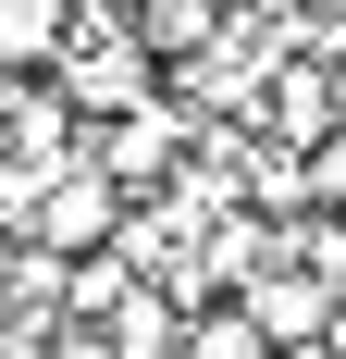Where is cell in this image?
Segmentation results:
<instances>
[{"label":"cell","mask_w":346,"mask_h":359,"mask_svg":"<svg viewBox=\"0 0 346 359\" xmlns=\"http://www.w3.org/2000/svg\"><path fill=\"white\" fill-rule=\"evenodd\" d=\"M37 359H124V347H111V334H87V323H62V334H50Z\"/></svg>","instance_id":"5"},{"label":"cell","mask_w":346,"mask_h":359,"mask_svg":"<svg viewBox=\"0 0 346 359\" xmlns=\"http://www.w3.org/2000/svg\"><path fill=\"white\" fill-rule=\"evenodd\" d=\"M247 111H260L272 149H310V161H321V149L346 137V62H334V50H272V74H260Z\"/></svg>","instance_id":"1"},{"label":"cell","mask_w":346,"mask_h":359,"mask_svg":"<svg viewBox=\"0 0 346 359\" xmlns=\"http://www.w3.org/2000/svg\"><path fill=\"white\" fill-rule=\"evenodd\" d=\"M74 0H0V74H62Z\"/></svg>","instance_id":"3"},{"label":"cell","mask_w":346,"mask_h":359,"mask_svg":"<svg viewBox=\"0 0 346 359\" xmlns=\"http://www.w3.org/2000/svg\"><path fill=\"white\" fill-rule=\"evenodd\" d=\"M186 359H284V347H272V334H260V323H247L235 297H210L198 323H186Z\"/></svg>","instance_id":"4"},{"label":"cell","mask_w":346,"mask_h":359,"mask_svg":"<svg viewBox=\"0 0 346 359\" xmlns=\"http://www.w3.org/2000/svg\"><path fill=\"white\" fill-rule=\"evenodd\" d=\"M235 310H247L260 334H272L284 359H334V334H346V297L321 285V273H297V260L247 273V285H235Z\"/></svg>","instance_id":"2"}]
</instances>
